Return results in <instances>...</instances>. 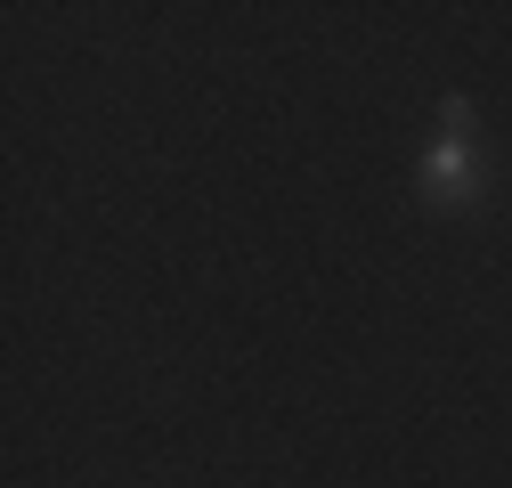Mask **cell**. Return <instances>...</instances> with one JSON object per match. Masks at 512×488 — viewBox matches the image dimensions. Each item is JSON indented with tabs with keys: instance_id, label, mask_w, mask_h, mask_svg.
I'll return each instance as SVG.
<instances>
[{
	"instance_id": "1",
	"label": "cell",
	"mask_w": 512,
	"mask_h": 488,
	"mask_svg": "<svg viewBox=\"0 0 512 488\" xmlns=\"http://www.w3.org/2000/svg\"><path fill=\"white\" fill-rule=\"evenodd\" d=\"M415 188H423V204H439V212L472 204V196H480V171H472V131H447V122H439V139L423 147Z\"/></svg>"
}]
</instances>
